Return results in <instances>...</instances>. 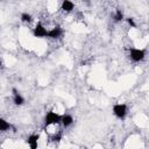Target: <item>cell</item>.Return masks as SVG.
I'll return each instance as SVG.
<instances>
[{
	"mask_svg": "<svg viewBox=\"0 0 149 149\" xmlns=\"http://www.w3.org/2000/svg\"><path fill=\"white\" fill-rule=\"evenodd\" d=\"M61 35H62V29L58 26L51 28L48 31V37H50V38H58V37H61Z\"/></svg>",
	"mask_w": 149,
	"mask_h": 149,
	"instance_id": "obj_6",
	"label": "cell"
},
{
	"mask_svg": "<svg viewBox=\"0 0 149 149\" xmlns=\"http://www.w3.org/2000/svg\"><path fill=\"white\" fill-rule=\"evenodd\" d=\"M12 92H13V101H14V104L17 105V106L22 105V104L24 102V99H23L22 95L17 92V90H16V88H13Z\"/></svg>",
	"mask_w": 149,
	"mask_h": 149,
	"instance_id": "obj_7",
	"label": "cell"
},
{
	"mask_svg": "<svg viewBox=\"0 0 149 149\" xmlns=\"http://www.w3.org/2000/svg\"><path fill=\"white\" fill-rule=\"evenodd\" d=\"M62 121V115L57 114L56 112H48L47 115H45V119H44V123H45V127L48 126H51V125H58L61 123Z\"/></svg>",
	"mask_w": 149,
	"mask_h": 149,
	"instance_id": "obj_1",
	"label": "cell"
},
{
	"mask_svg": "<svg viewBox=\"0 0 149 149\" xmlns=\"http://www.w3.org/2000/svg\"><path fill=\"white\" fill-rule=\"evenodd\" d=\"M122 19H123V14H122L121 9H116V10H115V14H114V20H115L116 22H119V21H121Z\"/></svg>",
	"mask_w": 149,
	"mask_h": 149,
	"instance_id": "obj_12",
	"label": "cell"
},
{
	"mask_svg": "<svg viewBox=\"0 0 149 149\" xmlns=\"http://www.w3.org/2000/svg\"><path fill=\"white\" fill-rule=\"evenodd\" d=\"M113 113L118 119H123L127 114V106L125 104H116L113 106Z\"/></svg>",
	"mask_w": 149,
	"mask_h": 149,
	"instance_id": "obj_2",
	"label": "cell"
},
{
	"mask_svg": "<svg viewBox=\"0 0 149 149\" xmlns=\"http://www.w3.org/2000/svg\"><path fill=\"white\" fill-rule=\"evenodd\" d=\"M38 139H40L38 134H33V135H30L27 139V143H28L30 149H37V147H38Z\"/></svg>",
	"mask_w": 149,
	"mask_h": 149,
	"instance_id": "obj_5",
	"label": "cell"
},
{
	"mask_svg": "<svg viewBox=\"0 0 149 149\" xmlns=\"http://www.w3.org/2000/svg\"><path fill=\"white\" fill-rule=\"evenodd\" d=\"M21 21L24 23H29L31 21V15L28 13H22L21 14Z\"/></svg>",
	"mask_w": 149,
	"mask_h": 149,
	"instance_id": "obj_11",
	"label": "cell"
},
{
	"mask_svg": "<svg viewBox=\"0 0 149 149\" xmlns=\"http://www.w3.org/2000/svg\"><path fill=\"white\" fill-rule=\"evenodd\" d=\"M61 123H62L64 127H69V126H71V125L73 123V118H72L71 115H69V114H64V115H62V121H61Z\"/></svg>",
	"mask_w": 149,
	"mask_h": 149,
	"instance_id": "obj_8",
	"label": "cell"
},
{
	"mask_svg": "<svg viewBox=\"0 0 149 149\" xmlns=\"http://www.w3.org/2000/svg\"><path fill=\"white\" fill-rule=\"evenodd\" d=\"M9 128H13V126H12L10 123H8L5 119H1V120H0V130L6 132V130H8Z\"/></svg>",
	"mask_w": 149,
	"mask_h": 149,
	"instance_id": "obj_10",
	"label": "cell"
},
{
	"mask_svg": "<svg viewBox=\"0 0 149 149\" xmlns=\"http://www.w3.org/2000/svg\"><path fill=\"white\" fill-rule=\"evenodd\" d=\"M127 22H128L129 26H132V27H136V24H135V22H134V20H133L132 17H128V19H127Z\"/></svg>",
	"mask_w": 149,
	"mask_h": 149,
	"instance_id": "obj_13",
	"label": "cell"
},
{
	"mask_svg": "<svg viewBox=\"0 0 149 149\" xmlns=\"http://www.w3.org/2000/svg\"><path fill=\"white\" fill-rule=\"evenodd\" d=\"M146 56V52L144 50L142 49H136V48H132L130 49V58L134 61V62H140Z\"/></svg>",
	"mask_w": 149,
	"mask_h": 149,
	"instance_id": "obj_3",
	"label": "cell"
},
{
	"mask_svg": "<svg viewBox=\"0 0 149 149\" xmlns=\"http://www.w3.org/2000/svg\"><path fill=\"white\" fill-rule=\"evenodd\" d=\"M48 31L49 30H47L42 23H37L36 27L34 28L33 34L35 37H48Z\"/></svg>",
	"mask_w": 149,
	"mask_h": 149,
	"instance_id": "obj_4",
	"label": "cell"
},
{
	"mask_svg": "<svg viewBox=\"0 0 149 149\" xmlns=\"http://www.w3.org/2000/svg\"><path fill=\"white\" fill-rule=\"evenodd\" d=\"M73 7H74L73 2H71V1H69V0H64V1L62 2V9H63L64 12H71V10L73 9Z\"/></svg>",
	"mask_w": 149,
	"mask_h": 149,
	"instance_id": "obj_9",
	"label": "cell"
}]
</instances>
